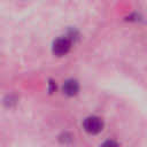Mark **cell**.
<instances>
[{
	"mask_svg": "<svg viewBox=\"0 0 147 147\" xmlns=\"http://www.w3.org/2000/svg\"><path fill=\"white\" fill-rule=\"evenodd\" d=\"M101 147H118V145H117V142L114 141V140H107V141H105V142L102 144Z\"/></svg>",
	"mask_w": 147,
	"mask_h": 147,
	"instance_id": "obj_4",
	"label": "cell"
},
{
	"mask_svg": "<svg viewBox=\"0 0 147 147\" xmlns=\"http://www.w3.org/2000/svg\"><path fill=\"white\" fill-rule=\"evenodd\" d=\"M83 125H84V129L86 132H88L91 134H96L102 130L103 123H102L101 118H99L96 116H90V117L85 118Z\"/></svg>",
	"mask_w": 147,
	"mask_h": 147,
	"instance_id": "obj_1",
	"label": "cell"
},
{
	"mask_svg": "<svg viewBox=\"0 0 147 147\" xmlns=\"http://www.w3.org/2000/svg\"><path fill=\"white\" fill-rule=\"evenodd\" d=\"M62 88H63V92H64L67 95L72 96V95H75V94H77V92H78V90H79V85H78V83H77L76 80H74V79H68V80L64 82Z\"/></svg>",
	"mask_w": 147,
	"mask_h": 147,
	"instance_id": "obj_3",
	"label": "cell"
},
{
	"mask_svg": "<svg viewBox=\"0 0 147 147\" xmlns=\"http://www.w3.org/2000/svg\"><path fill=\"white\" fill-rule=\"evenodd\" d=\"M70 40L68 38H57L54 42H53V53L55 55L62 56L64 54H67L70 49Z\"/></svg>",
	"mask_w": 147,
	"mask_h": 147,
	"instance_id": "obj_2",
	"label": "cell"
}]
</instances>
